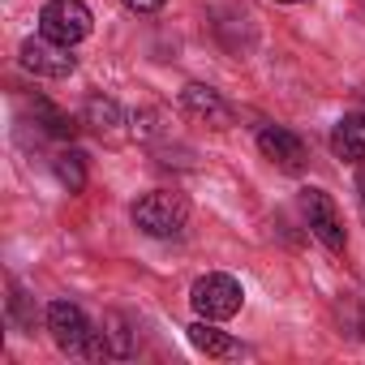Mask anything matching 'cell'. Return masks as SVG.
I'll return each mask as SVG.
<instances>
[{
    "instance_id": "6da1fadb",
    "label": "cell",
    "mask_w": 365,
    "mask_h": 365,
    "mask_svg": "<svg viewBox=\"0 0 365 365\" xmlns=\"http://www.w3.org/2000/svg\"><path fill=\"white\" fill-rule=\"evenodd\" d=\"M185 220H190V207H185V198L172 194V190H150V194H142L133 202V224L146 237H159V241L180 237V232H185Z\"/></svg>"
},
{
    "instance_id": "7a4b0ae2",
    "label": "cell",
    "mask_w": 365,
    "mask_h": 365,
    "mask_svg": "<svg viewBox=\"0 0 365 365\" xmlns=\"http://www.w3.org/2000/svg\"><path fill=\"white\" fill-rule=\"evenodd\" d=\"M241 301H245V288L224 271L202 275L190 288V305L198 309V318H211V322H228L232 314H241Z\"/></svg>"
},
{
    "instance_id": "3957f363",
    "label": "cell",
    "mask_w": 365,
    "mask_h": 365,
    "mask_svg": "<svg viewBox=\"0 0 365 365\" xmlns=\"http://www.w3.org/2000/svg\"><path fill=\"white\" fill-rule=\"evenodd\" d=\"M301 215H305V224H309V232L327 245V250H344L348 245V232H344V220H339V207H335V198L327 194V190H314V185H305L301 190Z\"/></svg>"
},
{
    "instance_id": "277c9868",
    "label": "cell",
    "mask_w": 365,
    "mask_h": 365,
    "mask_svg": "<svg viewBox=\"0 0 365 365\" xmlns=\"http://www.w3.org/2000/svg\"><path fill=\"white\" fill-rule=\"evenodd\" d=\"M91 9L82 5V0H48L43 14H39V35L56 39V43H82L91 35Z\"/></svg>"
},
{
    "instance_id": "5b68a950",
    "label": "cell",
    "mask_w": 365,
    "mask_h": 365,
    "mask_svg": "<svg viewBox=\"0 0 365 365\" xmlns=\"http://www.w3.org/2000/svg\"><path fill=\"white\" fill-rule=\"evenodd\" d=\"M48 331H52L61 352H91L95 348V331H91L82 305H73V301H52L48 305Z\"/></svg>"
},
{
    "instance_id": "8992f818",
    "label": "cell",
    "mask_w": 365,
    "mask_h": 365,
    "mask_svg": "<svg viewBox=\"0 0 365 365\" xmlns=\"http://www.w3.org/2000/svg\"><path fill=\"white\" fill-rule=\"evenodd\" d=\"M22 69H31L35 78H69L78 69V56L69 52V43H56V39L39 35V39L22 43Z\"/></svg>"
},
{
    "instance_id": "52a82bcc",
    "label": "cell",
    "mask_w": 365,
    "mask_h": 365,
    "mask_svg": "<svg viewBox=\"0 0 365 365\" xmlns=\"http://www.w3.org/2000/svg\"><path fill=\"white\" fill-rule=\"evenodd\" d=\"M258 150H262L275 168H284V172H297V168L305 163V142H301L292 129H284V125L258 129Z\"/></svg>"
},
{
    "instance_id": "ba28073f",
    "label": "cell",
    "mask_w": 365,
    "mask_h": 365,
    "mask_svg": "<svg viewBox=\"0 0 365 365\" xmlns=\"http://www.w3.org/2000/svg\"><path fill=\"white\" fill-rule=\"evenodd\" d=\"M180 103H185L190 116H198V120H207V125H215V129H228V120H232V108L220 99V91H211V86H202V82H190L185 95H180Z\"/></svg>"
},
{
    "instance_id": "9c48e42d",
    "label": "cell",
    "mask_w": 365,
    "mask_h": 365,
    "mask_svg": "<svg viewBox=\"0 0 365 365\" xmlns=\"http://www.w3.org/2000/svg\"><path fill=\"white\" fill-rule=\"evenodd\" d=\"M331 150L344 163H365V112H348L331 129Z\"/></svg>"
},
{
    "instance_id": "30bf717a",
    "label": "cell",
    "mask_w": 365,
    "mask_h": 365,
    "mask_svg": "<svg viewBox=\"0 0 365 365\" xmlns=\"http://www.w3.org/2000/svg\"><path fill=\"white\" fill-rule=\"evenodd\" d=\"M190 344H194L198 352H207V356H237V352H241V344H237L228 331L211 327V318H202V322L190 327Z\"/></svg>"
},
{
    "instance_id": "8fae6325",
    "label": "cell",
    "mask_w": 365,
    "mask_h": 365,
    "mask_svg": "<svg viewBox=\"0 0 365 365\" xmlns=\"http://www.w3.org/2000/svg\"><path fill=\"white\" fill-rule=\"evenodd\" d=\"M52 172H56V180H61L69 194H82L86 190V155L82 150H61L52 159Z\"/></svg>"
},
{
    "instance_id": "7c38bea8",
    "label": "cell",
    "mask_w": 365,
    "mask_h": 365,
    "mask_svg": "<svg viewBox=\"0 0 365 365\" xmlns=\"http://www.w3.org/2000/svg\"><path fill=\"white\" fill-rule=\"evenodd\" d=\"M35 116L43 120V129H48L52 138H73V129H78L69 116H61V112H56L52 103H43V99H35Z\"/></svg>"
},
{
    "instance_id": "4fadbf2b",
    "label": "cell",
    "mask_w": 365,
    "mask_h": 365,
    "mask_svg": "<svg viewBox=\"0 0 365 365\" xmlns=\"http://www.w3.org/2000/svg\"><path fill=\"white\" fill-rule=\"evenodd\" d=\"M116 120H120L116 103H108V99H91V103H86V125H95V129H112Z\"/></svg>"
},
{
    "instance_id": "5bb4252c",
    "label": "cell",
    "mask_w": 365,
    "mask_h": 365,
    "mask_svg": "<svg viewBox=\"0 0 365 365\" xmlns=\"http://www.w3.org/2000/svg\"><path fill=\"white\" fill-rule=\"evenodd\" d=\"M9 314H14L18 327H35V314L26 309V292H22L18 284H14V297H9Z\"/></svg>"
},
{
    "instance_id": "9a60e30c",
    "label": "cell",
    "mask_w": 365,
    "mask_h": 365,
    "mask_svg": "<svg viewBox=\"0 0 365 365\" xmlns=\"http://www.w3.org/2000/svg\"><path fill=\"white\" fill-rule=\"evenodd\" d=\"M120 5L129 14H155V9H163V0H120Z\"/></svg>"
},
{
    "instance_id": "2e32d148",
    "label": "cell",
    "mask_w": 365,
    "mask_h": 365,
    "mask_svg": "<svg viewBox=\"0 0 365 365\" xmlns=\"http://www.w3.org/2000/svg\"><path fill=\"white\" fill-rule=\"evenodd\" d=\"M356 194H361V207H365V172L356 176Z\"/></svg>"
},
{
    "instance_id": "e0dca14e",
    "label": "cell",
    "mask_w": 365,
    "mask_h": 365,
    "mask_svg": "<svg viewBox=\"0 0 365 365\" xmlns=\"http://www.w3.org/2000/svg\"><path fill=\"white\" fill-rule=\"evenodd\" d=\"M275 5H297V0H275Z\"/></svg>"
}]
</instances>
